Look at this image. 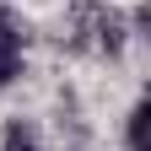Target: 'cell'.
Listing matches in <instances>:
<instances>
[{
	"label": "cell",
	"mask_w": 151,
	"mask_h": 151,
	"mask_svg": "<svg viewBox=\"0 0 151 151\" xmlns=\"http://www.w3.org/2000/svg\"><path fill=\"white\" fill-rule=\"evenodd\" d=\"M16 76H22V27L0 11V86H11Z\"/></svg>",
	"instance_id": "1"
},
{
	"label": "cell",
	"mask_w": 151,
	"mask_h": 151,
	"mask_svg": "<svg viewBox=\"0 0 151 151\" xmlns=\"http://www.w3.org/2000/svg\"><path fill=\"white\" fill-rule=\"evenodd\" d=\"M11 151H32V146H27V140H22V146H16V140H11Z\"/></svg>",
	"instance_id": "2"
}]
</instances>
